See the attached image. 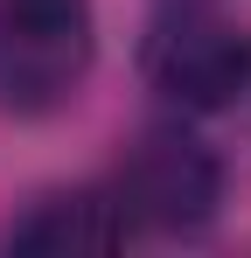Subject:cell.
Listing matches in <instances>:
<instances>
[{
    "instance_id": "cell-1",
    "label": "cell",
    "mask_w": 251,
    "mask_h": 258,
    "mask_svg": "<svg viewBox=\"0 0 251 258\" xmlns=\"http://www.w3.org/2000/svg\"><path fill=\"white\" fill-rule=\"evenodd\" d=\"M140 77L174 119H216L251 98V21L223 0H161L140 28Z\"/></svg>"
},
{
    "instance_id": "cell-2",
    "label": "cell",
    "mask_w": 251,
    "mask_h": 258,
    "mask_svg": "<svg viewBox=\"0 0 251 258\" xmlns=\"http://www.w3.org/2000/svg\"><path fill=\"white\" fill-rule=\"evenodd\" d=\"M112 203L126 210L133 237H196L223 210V161L181 126H147L112 168Z\"/></svg>"
},
{
    "instance_id": "cell-3",
    "label": "cell",
    "mask_w": 251,
    "mask_h": 258,
    "mask_svg": "<svg viewBox=\"0 0 251 258\" xmlns=\"http://www.w3.org/2000/svg\"><path fill=\"white\" fill-rule=\"evenodd\" d=\"M98 63L91 0H0V105L42 119L63 112Z\"/></svg>"
},
{
    "instance_id": "cell-4",
    "label": "cell",
    "mask_w": 251,
    "mask_h": 258,
    "mask_svg": "<svg viewBox=\"0 0 251 258\" xmlns=\"http://www.w3.org/2000/svg\"><path fill=\"white\" fill-rule=\"evenodd\" d=\"M0 244L28 251V258H91V251L133 244V223L112 203V188H56V196H35L14 216L0 230Z\"/></svg>"
}]
</instances>
